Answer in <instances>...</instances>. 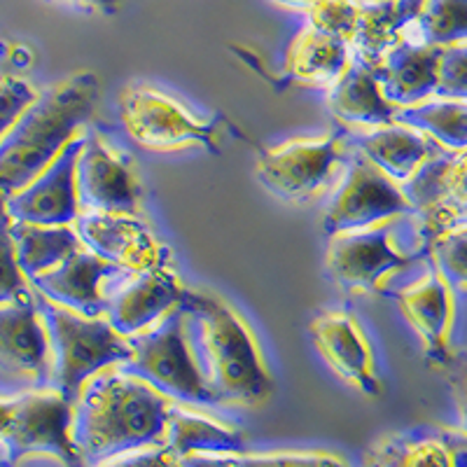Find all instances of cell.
Wrapping results in <instances>:
<instances>
[{
    "label": "cell",
    "mask_w": 467,
    "mask_h": 467,
    "mask_svg": "<svg viewBox=\"0 0 467 467\" xmlns=\"http://www.w3.org/2000/svg\"><path fill=\"white\" fill-rule=\"evenodd\" d=\"M171 400L112 365L87 379L73 402L70 441L82 465L164 444Z\"/></svg>",
    "instance_id": "cell-1"
},
{
    "label": "cell",
    "mask_w": 467,
    "mask_h": 467,
    "mask_svg": "<svg viewBox=\"0 0 467 467\" xmlns=\"http://www.w3.org/2000/svg\"><path fill=\"white\" fill-rule=\"evenodd\" d=\"M181 311L192 360L218 404H265L274 381L244 316L218 292L194 287H185Z\"/></svg>",
    "instance_id": "cell-2"
},
{
    "label": "cell",
    "mask_w": 467,
    "mask_h": 467,
    "mask_svg": "<svg viewBox=\"0 0 467 467\" xmlns=\"http://www.w3.org/2000/svg\"><path fill=\"white\" fill-rule=\"evenodd\" d=\"M101 101V80L89 70L73 73L37 91L0 140V192L10 197L49 166L75 136H80Z\"/></svg>",
    "instance_id": "cell-3"
},
{
    "label": "cell",
    "mask_w": 467,
    "mask_h": 467,
    "mask_svg": "<svg viewBox=\"0 0 467 467\" xmlns=\"http://www.w3.org/2000/svg\"><path fill=\"white\" fill-rule=\"evenodd\" d=\"M37 316L43 320L52 358V388L75 402L87 379L106 367L119 365L129 353V339L122 337L106 316L75 314L33 292Z\"/></svg>",
    "instance_id": "cell-4"
},
{
    "label": "cell",
    "mask_w": 467,
    "mask_h": 467,
    "mask_svg": "<svg viewBox=\"0 0 467 467\" xmlns=\"http://www.w3.org/2000/svg\"><path fill=\"white\" fill-rule=\"evenodd\" d=\"M127 339L129 353L117 365L122 372L145 381L154 390L166 395L171 402L199 404V407L218 404L192 360L181 304L164 318L157 320L152 327Z\"/></svg>",
    "instance_id": "cell-5"
},
{
    "label": "cell",
    "mask_w": 467,
    "mask_h": 467,
    "mask_svg": "<svg viewBox=\"0 0 467 467\" xmlns=\"http://www.w3.org/2000/svg\"><path fill=\"white\" fill-rule=\"evenodd\" d=\"M414 229V215L390 218L369 227L329 236L325 266L332 281L353 292H381L398 271L409 269L420 253L400 245L402 234Z\"/></svg>",
    "instance_id": "cell-6"
},
{
    "label": "cell",
    "mask_w": 467,
    "mask_h": 467,
    "mask_svg": "<svg viewBox=\"0 0 467 467\" xmlns=\"http://www.w3.org/2000/svg\"><path fill=\"white\" fill-rule=\"evenodd\" d=\"M124 133L150 152H175L203 145L218 152L215 122L197 117L185 103L152 85H127L117 99Z\"/></svg>",
    "instance_id": "cell-7"
},
{
    "label": "cell",
    "mask_w": 467,
    "mask_h": 467,
    "mask_svg": "<svg viewBox=\"0 0 467 467\" xmlns=\"http://www.w3.org/2000/svg\"><path fill=\"white\" fill-rule=\"evenodd\" d=\"M346 148L348 139L344 127L314 139L285 140L276 148L262 150L257 160V178L283 202H311L344 164L348 154Z\"/></svg>",
    "instance_id": "cell-8"
},
{
    "label": "cell",
    "mask_w": 467,
    "mask_h": 467,
    "mask_svg": "<svg viewBox=\"0 0 467 467\" xmlns=\"http://www.w3.org/2000/svg\"><path fill=\"white\" fill-rule=\"evenodd\" d=\"M45 388H52V358L31 290L15 302L0 304V400Z\"/></svg>",
    "instance_id": "cell-9"
},
{
    "label": "cell",
    "mask_w": 467,
    "mask_h": 467,
    "mask_svg": "<svg viewBox=\"0 0 467 467\" xmlns=\"http://www.w3.org/2000/svg\"><path fill=\"white\" fill-rule=\"evenodd\" d=\"M70 414L73 404L54 388L12 400V416L0 435V467L37 453L80 467L82 462L70 441Z\"/></svg>",
    "instance_id": "cell-10"
},
{
    "label": "cell",
    "mask_w": 467,
    "mask_h": 467,
    "mask_svg": "<svg viewBox=\"0 0 467 467\" xmlns=\"http://www.w3.org/2000/svg\"><path fill=\"white\" fill-rule=\"evenodd\" d=\"M344 164V178L323 213V229L327 236L414 215L398 182L383 175L372 161L353 150V154H346Z\"/></svg>",
    "instance_id": "cell-11"
},
{
    "label": "cell",
    "mask_w": 467,
    "mask_h": 467,
    "mask_svg": "<svg viewBox=\"0 0 467 467\" xmlns=\"http://www.w3.org/2000/svg\"><path fill=\"white\" fill-rule=\"evenodd\" d=\"M75 192L80 211L139 213L143 190L129 154L112 148L106 136L85 127L75 160Z\"/></svg>",
    "instance_id": "cell-12"
},
{
    "label": "cell",
    "mask_w": 467,
    "mask_h": 467,
    "mask_svg": "<svg viewBox=\"0 0 467 467\" xmlns=\"http://www.w3.org/2000/svg\"><path fill=\"white\" fill-rule=\"evenodd\" d=\"M402 271L388 278L381 285V292L395 299L400 314L419 337L428 360L435 365L451 362L453 295L456 292L432 269L428 260L420 265L419 274L414 276H402Z\"/></svg>",
    "instance_id": "cell-13"
},
{
    "label": "cell",
    "mask_w": 467,
    "mask_h": 467,
    "mask_svg": "<svg viewBox=\"0 0 467 467\" xmlns=\"http://www.w3.org/2000/svg\"><path fill=\"white\" fill-rule=\"evenodd\" d=\"M182 295L185 283L178 274L173 253L166 250V255L150 269L124 271L117 276V285L106 292L103 316L119 335L133 337L173 311Z\"/></svg>",
    "instance_id": "cell-14"
},
{
    "label": "cell",
    "mask_w": 467,
    "mask_h": 467,
    "mask_svg": "<svg viewBox=\"0 0 467 467\" xmlns=\"http://www.w3.org/2000/svg\"><path fill=\"white\" fill-rule=\"evenodd\" d=\"M73 227L82 248L129 274L150 269L169 250L139 213L80 211Z\"/></svg>",
    "instance_id": "cell-15"
},
{
    "label": "cell",
    "mask_w": 467,
    "mask_h": 467,
    "mask_svg": "<svg viewBox=\"0 0 467 467\" xmlns=\"http://www.w3.org/2000/svg\"><path fill=\"white\" fill-rule=\"evenodd\" d=\"M308 335L327 367L339 379L377 398L381 393V379L377 372L372 346L356 316L346 308H329L316 316L308 325Z\"/></svg>",
    "instance_id": "cell-16"
},
{
    "label": "cell",
    "mask_w": 467,
    "mask_h": 467,
    "mask_svg": "<svg viewBox=\"0 0 467 467\" xmlns=\"http://www.w3.org/2000/svg\"><path fill=\"white\" fill-rule=\"evenodd\" d=\"M78 150H80V136H75L49 161L47 169L40 171L28 185L7 197L5 211L10 223L47 224V227L75 223V218L80 215V203L75 192Z\"/></svg>",
    "instance_id": "cell-17"
},
{
    "label": "cell",
    "mask_w": 467,
    "mask_h": 467,
    "mask_svg": "<svg viewBox=\"0 0 467 467\" xmlns=\"http://www.w3.org/2000/svg\"><path fill=\"white\" fill-rule=\"evenodd\" d=\"M119 274H124L119 266L80 248L64 262H58L54 269L28 278V285L40 297L58 306L96 318V316H103V308H106V283Z\"/></svg>",
    "instance_id": "cell-18"
},
{
    "label": "cell",
    "mask_w": 467,
    "mask_h": 467,
    "mask_svg": "<svg viewBox=\"0 0 467 467\" xmlns=\"http://www.w3.org/2000/svg\"><path fill=\"white\" fill-rule=\"evenodd\" d=\"M444 45L404 40L374 64L383 96L393 106L404 108L428 101L437 91V68Z\"/></svg>",
    "instance_id": "cell-19"
},
{
    "label": "cell",
    "mask_w": 467,
    "mask_h": 467,
    "mask_svg": "<svg viewBox=\"0 0 467 467\" xmlns=\"http://www.w3.org/2000/svg\"><path fill=\"white\" fill-rule=\"evenodd\" d=\"M329 115L344 129H377L390 124L398 106L388 101L372 64L350 54L341 75L327 87Z\"/></svg>",
    "instance_id": "cell-20"
},
{
    "label": "cell",
    "mask_w": 467,
    "mask_h": 467,
    "mask_svg": "<svg viewBox=\"0 0 467 467\" xmlns=\"http://www.w3.org/2000/svg\"><path fill=\"white\" fill-rule=\"evenodd\" d=\"M420 5L423 0L362 3L356 33L350 40V54L374 66L404 40H420L416 33V15Z\"/></svg>",
    "instance_id": "cell-21"
},
{
    "label": "cell",
    "mask_w": 467,
    "mask_h": 467,
    "mask_svg": "<svg viewBox=\"0 0 467 467\" xmlns=\"http://www.w3.org/2000/svg\"><path fill=\"white\" fill-rule=\"evenodd\" d=\"M346 139L358 154L372 161L383 175H388L398 185L409 181L411 173L423 164L425 157L435 150V143L425 133L398 122L365 129L356 136L346 133Z\"/></svg>",
    "instance_id": "cell-22"
},
{
    "label": "cell",
    "mask_w": 467,
    "mask_h": 467,
    "mask_svg": "<svg viewBox=\"0 0 467 467\" xmlns=\"http://www.w3.org/2000/svg\"><path fill=\"white\" fill-rule=\"evenodd\" d=\"M465 166V152H451L435 145L411 178L400 185L414 215L435 208H467Z\"/></svg>",
    "instance_id": "cell-23"
},
{
    "label": "cell",
    "mask_w": 467,
    "mask_h": 467,
    "mask_svg": "<svg viewBox=\"0 0 467 467\" xmlns=\"http://www.w3.org/2000/svg\"><path fill=\"white\" fill-rule=\"evenodd\" d=\"M348 61V43L306 24L287 45L283 75L287 82H295V85L327 89L339 78Z\"/></svg>",
    "instance_id": "cell-24"
},
{
    "label": "cell",
    "mask_w": 467,
    "mask_h": 467,
    "mask_svg": "<svg viewBox=\"0 0 467 467\" xmlns=\"http://www.w3.org/2000/svg\"><path fill=\"white\" fill-rule=\"evenodd\" d=\"M10 236L12 245H15L16 265L26 281L54 269L58 262H64L75 250L82 248L73 224L47 227V224L10 223Z\"/></svg>",
    "instance_id": "cell-25"
},
{
    "label": "cell",
    "mask_w": 467,
    "mask_h": 467,
    "mask_svg": "<svg viewBox=\"0 0 467 467\" xmlns=\"http://www.w3.org/2000/svg\"><path fill=\"white\" fill-rule=\"evenodd\" d=\"M164 446L175 458H182L194 453H239L245 449V441L244 435L229 425L171 404Z\"/></svg>",
    "instance_id": "cell-26"
},
{
    "label": "cell",
    "mask_w": 467,
    "mask_h": 467,
    "mask_svg": "<svg viewBox=\"0 0 467 467\" xmlns=\"http://www.w3.org/2000/svg\"><path fill=\"white\" fill-rule=\"evenodd\" d=\"M393 122L425 133L441 150L465 152L467 148L465 101H458V99H437V96H432L428 101L398 108Z\"/></svg>",
    "instance_id": "cell-27"
},
{
    "label": "cell",
    "mask_w": 467,
    "mask_h": 467,
    "mask_svg": "<svg viewBox=\"0 0 467 467\" xmlns=\"http://www.w3.org/2000/svg\"><path fill=\"white\" fill-rule=\"evenodd\" d=\"M453 453L446 431L441 435H400L381 441L367 467H451Z\"/></svg>",
    "instance_id": "cell-28"
},
{
    "label": "cell",
    "mask_w": 467,
    "mask_h": 467,
    "mask_svg": "<svg viewBox=\"0 0 467 467\" xmlns=\"http://www.w3.org/2000/svg\"><path fill=\"white\" fill-rule=\"evenodd\" d=\"M178 467H346L332 453H194L178 458Z\"/></svg>",
    "instance_id": "cell-29"
},
{
    "label": "cell",
    "mask_w": 467,
    "mask_h": 467,
    "mask_svg": "<svg viewBox=\"0 0 467 467\" xmlns=\"http://www.w3.org/2000/svg\"><path fill=\"white\" fill-rule=\"evenodd\" d=\"M416 33L431 45L462 43L467 37V0H423L416 15Z\"/></svg>",
    "instance_id": "cell-30"
},
{
    "label": "cell",
    "mask_w": 467,
    "mask_h": 467,
    "mask_svg": "<svg viewBox=\"0 0 467 467\" xmlns=\"http://www.w3.org/2000/svg\"><path fill=\"white\" fill-rule=\"evenodd\" d=\"M465 236L467 227H453L440 234L437 239L420 250V255L431 262L432 269L449 283L453 292H465L467 269H465Z\"/></svg>",
    "instance_id": "cell-31"
},
{
    "label": "cell",
    "mask_w": 467,
    "mask_h": 467,
    "mask_svg": "<svg viewBox=\"0 0 467 467\" xmlns=\"http://www.w3.org/2000/svg\"><path fill=\"white\" fill-rule=\"evenodd\" d=\"M360 7V0H316L314 5L306 10V24L318 28V31L329 33V36L341 37L350 47Z\"/></svg>",
    "instance_id": "cell-32"
},
{
    "label": "cell",
    "mask_w": 467,
    "mask_h": 467,
    "mask_svg": "<svg viewBox=\"0 0 467 467\" xmlns=\"http://www.w3.org/2000/svg\"><path fill=\"white\" fill-rule=\"evenodd\" d=\"M437 99H467V45H444V52L437 68Z\"/></svg>",
    "instance_id": "cell-33"
},
{
    "label": "cell",
    "mask_w": 467,
    "mask_h": 467,
    "mask_svg": "<svg viewBox=\"0 0 467 467\" xmlns=\"http://www.w3.org/2000/svg\"><path fill=\"white\" fill-rule=\"evenodd\" d=\"M31 292L26 276L22 274L15 257V245L10 236V218L0 220V304L15 302Z\"/></svg>",
    "instance_id": "cell-34"
},
{
    "label": "cell",
    "mask_w": 467,
    "mask_h": 467,
    "mask_svg": "<svg viewBox=\"0 0 467 467\" xmlns=\"http://www.w3.org/2000/svg\"><path fill=\"white\" fill-rule=\"evenodd\" d=\"M36 87L28 85L19 75H0V140L19 119V115L36 101Z\"/></svg>",
    "instance_id": "cell-35"
},
{
    "label": "cell",
    "mask_w": 467,
    "mask_h": 467,
    "mask_svg": "<svg viewBox=\"0 0 467 467\" xmlns=\"http://www.w3.org/2000/svg\"><path fill=\"white\" fill-rule=\"evenodd\" d=\"M101 467H178V458L173 456L171 449H166L164 444H160V446H148V449H136V451L122 453L117 461L106 462V465Z\"/></svg>",
    "instance_id": "cell-36"
},
{
    "label": "cell",
    "mask_w": 467,
    "mask_h": 467,
    "mask_svg": "<svg viewBox=\"0 0 467 467\" xmlns=\"http://www.w3.org/2000/svg\"><path fill=\"white\" fill-rule=\"evenodd\" d=\"M47 3H61V5L78 7L85 12H101V15H112L119 5V0H47Z\"/></svg>",
    "instance_id": "cell-37"
},
{
    "label": "cell",
    "mask_w": 467,
    "mask_h": 467,
    "mask_svg": "<svg viewBox=\"0 0 467 467\" xmlns=\"http://www.w3.org/2000/svg\"><path fill=\"white\" fill-rule=\"evenodd\" d=\"M269 3H274V5L285 7V10L304 12V15H306V10H308V7H311V5H314L316 0H269Z\"/></svg>",
    "instance_id": "cell-38"
},
{
    "label": "cell",
    "mask_w": 467,
    "mask_h": 467,
    "mask_svg": "<svg viewBox=\"0 0 467 467\" xmlns=\"http://www.w3.org/2000/svg\"><path fill=\"white\" fill-rule=\"evenodd\" d=\"M10 416H12V400H0V435H3V431H5Z\"/></svg>",
    "instance_id": "cell-39"
},
{
    "label": "cell",
    "mask_w": 467,
    "mask_h": 467,
    "mask_svg": "<svg viewBox=\"0 0 467 467\" xmlns=\"http://www.w3.org/2000/svg\"><path fill=\"white\" fill-rule=\"evenodd\" d=\"M5 202H7V197H5V194H3V192H0V220H3V218H7Z\"/></svg>",
    "instance_id": "cell-40"
},
{
    "label": "cell",
    "mask_w": 467,
    "mask_h": 467,
    "mask_svg": "<svg viewBox=\"0 0 467 467\" xmlns=\"http://www.w3.org/2000/svg\"><path fill=\"white\" fill-rule=\"evenodd\" d=\"M360 3H383V0H360Z\"/></svg>",
    "instance_id": "cell-41"
}]
</instances>
